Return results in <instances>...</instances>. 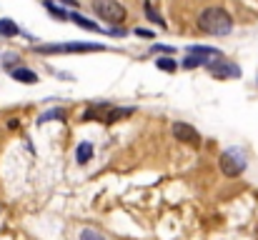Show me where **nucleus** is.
<instances>
[{
	"label": "nucleus",
	"mask_w": 258,
	"mask_h": 240,
	"mask_svg": "<svg viewBox=\"0 0 258 240\" xmlns=\"http://www.w3.org/2000/svg\"><path fill=\"white\" fill-rule=\"evenodd\" d=\"M198 30L206 35H228L233 30V18L226 8L221 5H208L201 10L198 20H196Z\"/></svg>",
	"instance_id": "f257e3e1"
},
{
	"label": "nucleus",
	"mask_w": 258,
	"mask_h": 240,
	"mask_svg": "<svg viewBox=\"0 0 258 240\" xmlns=\"http://www.w3.org/2000/svg\"><path fill=\"white\" fill-rule=\"evenodd\" d=\"M93 13L100 18V20H105L108 25H123L125 23V18H128V10H125V5L120 3V0H93Z\"/></svg>",
	"instance_id": "f03ea898"
},
{
	"label": "nucleus",
	"mask_w": 258,
	"mask_h": 240,
	"mask_svg": "<svg viewBox=\"0 0 258 240\" xmlns=\"http://www.w3.org/2000/svg\"><path fill=\"white\" fill-rule=\"evenodd\" d=\"M128 115H133V108H115L110 103H93L83 113V120H93L95 118V120H103V123H115V120L128 118Z\"/></svg>",
	"instance_id": "7ed1b4c3"
},
{
	"label": "nucleus",
	"mask_w": 258,
	"mask_h": 240,
	"mask_svg": "<svg viewBox=\"0 0 258 240\" xmlns=\"http://www.w3.org/2000/svg\"><path fill=\"white\" fill-rule=\"evenodd\" d=\"M105 45L100 43H58V45H35V53L50 55V53H100Z\"/></svg>",
	"instance_id": "20e7f679"
},
{
	"label": "nucleus",
	"mask_w": 258,
	"mask_h": 240,
	"mask_svg": "<svg viewBox=\"0 0 258 240\" xmlns=\"http://www.w3.org/2000/svg\"><path fill=\"white\" fill-rule=\"evenodd\" d=\"M218 165H221V173H223L226 178H238V175L246 170V155H243L241 150H236V148H228V150L221 153Z\"/></svg>",
	"instance_id": "39448f33"
},
{
	"label": "nucleus",
	"mask_w": 258,
	"mask_h": 240,
	"mask_svg": "<svg viewBox=\"0 0 258 240\" xmlns=\"http://www.w3.org/2000/svg\"><path fill=\"white\" fill-rule=\"evenodd\" d=\"M206 68H208V73H211V75H213L216 80L241 78V68H238L236 63H231V60H223V58H218V60L208 63Z\"/></svg>",
	"instance_id": "423d86ee"
},
{
	"label": "nucleus",
	"mask_w": 258,
	"mask_h": 240,
	"mask_svg": "<svg viewBox=\"0 0 258 240\" xmlns=\"http://www.w3.org/2000/svg\"><path fill=\"white\" fill-rule=\"evenodd\" d=\"M173 138L175 140H180V143H185V145H201V133L193 128V125H188V123H183V120H178V123H173L171 128Z\"/></svg>",
	"instance_id": "0eeeda50"
},
{
	"label": "nucleus",
	"mask_w": 258,
	"mask_h": 240,
	"mask_svg": "<svg viewBox=\"0 0 258 240\" xmlns=\"http://www.w3.org/2000/svg\"><path fill=\"white\" fill-rule=\"evenodd\" d=\"M188 55H196L203 65H208V63L223 58V53H221L218 48H208V45H190V48H188Z\"/></svg>",
	"instance_id": "6e6552de"
},
{
	"label": "nucleus",
	"mask_w": 258,
	"mask_h": 240,
	"mask_svg": "<svg viewBox=\"0 0 258 240\" xmlns=\"http://www.w3.org/2000/svg\"><path fill=\"white\" fill-rule=\"evenodd\" d=\"M68 20H73V23H76V25H81L83 30L100 33V25H98V23H93V20H88V18H83L81 13H68Z\"/></svg>",
	"instance_id": "1a4fd4ad"
},
{
	"label": "nucleus",
	"mask_w": 258,
	"mask_h": 240,
	"mask_svg": "<svg viewBox=\"0 0 258 240\" xmlns=\"http://www.w3.org/2000/svg\"><path fill=\"white\" fill-rule=\"evenodd\" d=\"M90 158H93V145H90L88 140H83V143L76 148V160H78L81 165H86Z\"/></svg>",
	"instance_id": "9d476101"
},
{
	"label": "nucleus",
	"mask_w": 258,
	"mask_h": 240,
	"mask_svg": "<svg viewBox=\"0 0 258 240\" xmlns=\"http://www.w3.org/2000/svg\"><path fill=\"white\" fill-rule=\"evenodd\" d=\"M20 30H18V25H15V20H10V18H3L0 20V35L3 38H15Z\"/></svg>",
	"instance_id": "9b49d317"
},
{
	"label": "nucleus",
	"mask_w": 258,
	"mask_h": 240,
	"mask_svg": "<svg viewBox=\"0 0 258 240\" xmlns=\"http://www.w3.org/2000/svg\"><path fill=\"white\" fill-rule=\"evenodd\" d=\"M13 78L20 80V83H25V85L38 83V75H35L33 70H28V68H18V70H13Z\"/></svg>",
	"instance_id": "f8f14e48"
},
{
	"label": "nucleus",
	"mask_w": 258,
	"mask_h": 240,
	"mask_svg": "<svg viewBox=\"0 0 258 240\" xmlns=\"http://www.w3.org/2000/svg\"><path fill=\"white\" fill-rule=\"evenodd\" d=\"M156 68H161L163 73H175L178 70V63L173 60L171 55H163V58H156Z\"/></svg>",
	"instance_id": "ddd939ff"
},
{
	"label": "nucleus",
	"mask_w": 258,
	"mask_h": 240,
	"mask_svg": "<svg viewBox=\"0 0 258 240\" xmlns=\"http://www.w3.org/2000/svg\"><path fill=\"white\" fill-rule=\"evenodd\" d=\"M63 118H66V110L55 108V110H48V113H43V115L38 118V123H48V120H63Z\"/></svg>",
	"instance_id": "4468645a"
},
{
	"label": "nucleus",
	"mask_w": 258,
	"mask_h": 240,
	"mask_svg": "<svg viewBox=\"0 0 258 240\" xmlns=\"http://www.w3.org/2000/svg\"><path fill=\"white\" fill-rule=\"evenodd\" d=\"M146 15H148V20H153V23H158L161 28H166V20H163V18H161V15L153 10V5H151L148 0H146Z\"/></svg>",
	"instance_id": "2eb2a0df"
},
{
	"label": "nucleus",
	"mask_w": 258,
	"mask_h": 240,
	"mask_svg": "<svg viewBox=\"0 0 258 240\" xmlns=\"http://www.w3.org/2000/svg\"><path fill=\"white\" fill-rule=\"evenodd\" d=\"M45 10H48V13H53L55 18H60V20H68V13H66V10H60V8H58L55 3H50V0H45Z\"/></svg>",
	"instance_id": "dca6fc26"
},
{
	"label": "nucleus",
	"mask_w": 258,
	"mask_h": 240,
	"mask_svg": "<svg viewBox=\"0 0 258 240\" xmlns=\"http://www.w3.org/2000/svg\"><path fill=\"white\" fill-rule=\"evenodd\" d=\"M81 240H105V238H103L100 233H95L93 228H86V230L81 233Z\"/></svg>",
	"instance_id": "f3484780"
},
{
	"label": "nucleus",
	"mask_w": 258,
	"mask_h": 240,
	"mask_svg": "<svg viewBox=\"0 0 258 240\" xmlns=\"http://www.w3.org/2000/svg\"><path fill=\"white\" fill-rule=\"evenodd\" d=\"M201 65H203V63H201L196 55H188V58L183 60V68H188V70H190V68H201Z\"/></svg>",
	"instance_id": "a211bd4d"
},
{
	"label": "nucleus",
	"mask_w": 258,
	"mask_h": 240,
	"mask_svg": "<svg viewBox=\"0 0 258 240\" xmlns=\"http://www.w3.org/2000/svg\"><path fill=\"white\" fill-rule=\"evenodd\" d=\"M151 53H166V55H171V53H175V48H171V45H153Z\"/></svg>",
	"instance_id": "6ab92c4d"
},
{
	"label": "nucleus",
	"mask_w": 258,
	"mask_h": 240,
	"mask_svg": "<svg viewBox=\"0 0 258 240\" xmlns=\"http://www.w3.org/2000/svg\"><path fill=\"white\" fill-rule=\"evenodd\" d=\"M136 33H138V35H143V38H153V33H151V30H136Z\"/></svg>",
	"instance_id": "aec40b11"
}]
</instances>
